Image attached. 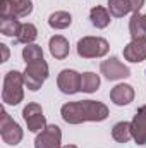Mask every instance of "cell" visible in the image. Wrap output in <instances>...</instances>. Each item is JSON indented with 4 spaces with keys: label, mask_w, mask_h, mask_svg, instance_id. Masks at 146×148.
Masks as SVG:
<instances>
[{
    "label": "cell",
    "mask_w": 146,
    "mask_h": 148,
    "mask_svg": "<svg viewBox=\"0 0 146 148\" xmlns=\"http://www.w3.org/2000/svg\"><path fill=\"white\" fill-rule=\"evenodd\" d=\"M60 115L67 124L83 122H102L108 117V107L96 100H77L62 105Z\"/></svg>",
    "instance_id": "1"
},
{
    "label": "cell",
    "mask_w": 146,
    "mask_h": 148,
    "mask_svg": "<svg viewBox=\"0 0 146 148\" xmlns=\"http://www.w3.org/2000/svg\"><path fill=\"white\" fill-rule=\"evenodd\" d=\"M24 77L19 71H9L3 79L2 100L7 105H19L24 98Z\"/></svg>",
    "instance_id": "2"
},
{
    "label": "cell",
    "mask_w": 146,
    "mask_h": 148,
    "mask_svg": "<svg viewBox=\"0 0 146 148\" xmlns=\"http://www.w3.org/2000/svg\"><path fill=\"white\" fill-rule=\"evenodd\" d=\"M110 50V45L105 38L84 36L77 41V55L83 59H100L105 57Z\"/></svg>",
    "instance_id": "3"
},
{
    "label": "cell",
    "mask_w": 146,
    "mask_h": 148,
    "mask_svg": "<svg viewBox=\"0 0 146 148\" xmlns=\"http://www.w3.org/2000/svg\"><path fill=\"white\" fill-rule=\"evenodd\" d=\"M24 77V86L31 91H38L41 88V84L46 81L48 77V64L41 59V60H35L26 64V69L23 73Z\"/></svg>",
    "instance_id": "4"
},
{
    "label": "cell",
    "mask_w": 146,
    "mask_h": 148,
    "mask_svg": "<svg viewBox=\"0 0 146 148\" xmlns=\"http://www.w3.org/2000/svg\"><path fill=\"white\" fill-rule=\"evenodd\" d=\"M0 134H2V140L3 143L7 145H19L23 141V129L21 126L7 114L5 109H2V115H0Z\"/></svg>",
    "instance_id": "5"
},
{
    "label": "cell",
    "mask_w": 146,
    "mask_h": 148,
    "mask_svg": "<svg viewBox=\"0 0 146 148\" xmlns=\"http://www.w3.org/2000/svg\"><path fill=\"white\" fill-rule=\"evenodd\" d=\"M23 119L28 126V129L31 133H41L48 124H46V119H45V114L40 103H28L24 109H23Z\"/></svg>",
    "instance_id": "6"
},
{
    "label": "cell",
    "mask_w": 146,
    "mask_h": 148,
    "mask_svg": "<svg viewBox=\"0 0 146 148\" xmlns=\"http://www.w3.org/2000/svg\"><path fill=\"white\" fill-rule=\"evenodd\" d=\"M62 131L59 126L50 124L41 133H38L35 140V148H62Z\"/></svg>",
    "instance_id": "7"
},
{
    "label": "cell",
    "mask_w": 146,
    "mask_h": 148,
    "mask_svg": "<svg viewBox=\"0 0 146 148\" xmlns=\"http://www.w3.org/2000/svg\"><path fill=\"white\" fill-rule=\"evenodd\" d=\"M57 86L65 95H74V93L81 91V74L72 69L60 71L57 76Z\"/></svg>",
    "instance_id": "8"
},
{
    "label": "cell",
    "mask_w": 146,
    "mask_h": 148,
    "mask_svg": "<svg viewBox=\"0 0 146 148\" xmlns=\"http://www.w3.org/2000/svg\"><path fill=\"white\" fill-rule=\"evenodd\" d=\"M100 71L110 81H117V79H124L131 76V69L126 64H122L117 57H110L107 60H103L100 66Z\"/></svg>",
    "instance_id": "9"
},
{
    "label": "cell",
    "mask_w": 146,
    "mask_h": 148,
    "mask_svg": "<svg viewBox=\"0 0 146 148\" xmlns=\"http://www.w3.org/2000/svg\"><path fill=\"white\" fill-rule=\"evenodd\" d=\"M132 140L136 145H146V105H141L131 121Z\"/></svg>",
    "instance_id": "10"
},
{
    "label": "cell",
    "mask_w": 146,
    "mask_h": 148,
    "mask_svg": "<svg viewBox=\"0 0 146 148\" xmlns=\"http://www.w3.org/2000/svg\"><path fill=\"white\" fill-rule=\"evenodd\" d=\"M124 59L129 62H134V64L146 60V38L131 40L124 47Z\"/></svg>",
    "instance_id": "11"
},
{
    "label": "cell",
    "mask_w": 146,
    "mask_h": 148,
    "mask_svg": "<svg viewBox=\"0 0 146 148\" xmlns=\"http://www.w3.org/2000/svg\"><path fill=\"white\" fill-rule=\"evenodd\" d=\"M110 100L119 105V107H124V105H129L132 100H134V88L131 84H117L112 88L110 91Z\"/></svg>",
    "instance_id": "12"
},
{
    "label": "cell",
    "mask_w": 146,
    "mask_h": 148,
    "mask_svg": "<svg viewBox=\"0 0 146 148\" xmlns=\"http://www.w3.org/2000/svg\"><path fill=\"white\" fill-rule=\"evenodd\" d=\"M48 48H50L52 57H55L59 60H62V59H65L69 55V41H67V38L62 36V35H55V36L50 38Z\"/></svg>",
    "instance_id": "13"
},
{
    "label": "cell",
    "mask_w": 146,
    "mask_h": 148,
    "mask_svg": "<svg viewBox=\"0 0 146 148\" xmlns=\"http://www.w3.org/2000/svg\"><path fill=\"white\" fill-rule=\"evenodd\" d=\"M89 19H91V24L98 29H105L110 24V12L108 9L102 7V5H96L89 10Z\"/></svg>",
    "instance_id": "14"
},
{
    "label": "cell",
    "mask_w": 146,
    "mask_h": 148,
    "mask_svg": "<svg viewBox=\"0 0 146 148\" xmlns=\"http://www.w3.org/2000/svg\"><path fill=\"white\" fill-rule=\"evenodd\" d=\"M72 24V16L65 10H57L53 14H50L48 17V26L52 29H65Z\"/></svg>",
    "instance_id": "15"
},
{
    "label": "cell",
    "mask_w": 146,
    "mask_h": 148,
    "mask_svg": "<svg viewBox=\"0 0 146 148\" xmlns=\"http://www.w3.org/2000/svg\"><path fill=\"white\" fill-rule=\"evenodd\" d=\"M112 138L117 143H127L132 138V131H131V122L120 121L112 127Z\"/></svg>",
    "instance_id": "16"
},
{
    "label": "cell",
    "mask_w": 146,
    "mask_h": 148,
    "mask_svg": "<svg viewBox=\"0 0 146 148\" xmlns=\"http://www.w3.org/2000/svg\"><path fill=\"white\" fill-rule=\"evenodd\" d=\"M21 28H23V24L19 23L17 17H9V19H2L0 21V33L3 36L17 38L19 33H21Z\"/></svg>",
    "instance_id": "17"
},
{
    "label": "cell",
    "mask_w": 146,
    "mask_h": 148,
    "mask_svg": "<svg viewBox=\"0 0 146 148\" xmlns=\"http://www.w3.org/2000/svg\"><path fill=\"white\" fill-rule=\"evenodd\" d=\"M129 33H131V38L136 40V38H146V24L145 19L139 12L132 14L131 21H129Z\"/></svg>",
    "instance_id": "18"
},
{
    "label": "cell",
    "mask_w": 146,
    "mask_h": 148,
    "mask_svg": "<svg viewBox=\"0 0 146 148\" xmlns=\"http://www.w3.org/2000/svg\"><path fill=\"white\" fill-rule=\"evenodd\" d=\"M100 88V76L95 73L81 74V91L84 93H95Z\"/></svg>",
    "instance_id": "19"
},
{
    "label": "cell",
    "mask_w": 146,
    "mask_h": 148,
    "mask_svg": "<svg viewBox=\"0 0 146 148\" xmlns=\"http://www.w3.org/2000/svg\"><path fill=\"white\" fill-rule=\"evenodd\" d=\"M38 36V29L36 26L33 24V23H24L23 24V28H21V33H19V36L16 38V41H19V43H24V45H29V43H33Z\"/></svg>",
    "instance_id": "20"
},
{
    "label": "cell",
    "mask_w": 146,
    "mask_h": 148,
    "mask_svg": "<svg viewBox=\"0 0 146 148\" xmlns=\"http://www.w3.org/2000/svg\"><path fill=\"white\" fill-rule=\"evenodd\" d=\"M108 12L113 17H124L131 12V5L127 0H108Z\"/></svg>",
    "instance_id": "21"
},
{
    "label": "cell",
    "mask_w": 146,
    "mask_h": 148,
    "mask_svg": "<svg viewBox=\"0 0 146 148\" xmlns=\"http://www.w3.org/2000/svg\"><path fill=\"white\" fill-rule=\"evenodd\" d=\"M23 59L26 60V64L29 62H35V60H41L43 59V50L41 47L36 43H29L23 48Z\"/></svg>",
    "instance_id": "22"
},
{
    "label": "cell",
    "mask_w": 146,
    "mask_h": 148,
    "mask_svg": "<svg viewBox=\"0 0 146 148\" xmlns=\"http://www.w3.org/2000/svg\"><path fill=\"white\" fill-rule=\"evenodd\" d=\"M14 5L16 17H28L33 12V2L31 0H10Z\"/></svg>",
    "instance_id": "23"
},
{
    "label": "cell",
    "mask_w": 146,
    "mask_h": 148,
    "mask_svg": "<svg viewBox=\"0 0 146 148\" xmlns=\"http://www.w3.org/2000/svg\"><path fill=\"white\" fill-rule=\"evenodd\" d=\"M0 17H2V19L16 17L14 5H12V2H10V0H0Z\"/></svg>",
    "instance_id": "24"
},
{
    "label": "cell",
    "mask_w": 146,
    "mask_h": 148,
    "mask_svg": "<svg viewBox=\"0 0 146 148\" xmlns=\"http://www.w3.org/2000/svg\"><path fill=\"white\" fill-rule=\"evenodd\" d=\"M127 2H129V5H131V12H132V14L139 12V10L143 9V5H145V0H127Z\"/></svg>",
    "instance_id": "25"
},
{
    "label": "cell",
    "mask_w": 146,
    "mask_h": 148,
    "mask_svg": "<svg viewBox=\"0 0 146 148\" xmlns=\"http://www.w3.org/2000/svg\"><path fill=\"white\" fill-rule=\"evenodd\" d=\"M0 48H2V53H3V57H2V62H5V60H9V48H7V45H0Z\"/></svg>",
    "instance_id": "26"
},
{
    "label": "cell",
    "mask_w": 146,
    "mask_h": 148,
    "mask_svg": "<svg viewBox=\"0 0 146 148\" xmlns=\"http://www.w3.org/2000/svg\"><path fill=\"white\" fill-rule=\"evenodd\" d=\"M62 148H77L76 145H65V147H62Z\"/></svg>",
    "instance_id": "27"
},
{
    "label": "cell",
    "mask_w": 146,
    "mask_h": 148,
    "mask_svg": "<svg viewBox=\"0 0 146 148\" xmlns=\"http://www.w3.org/2000/svg\"><path fill=\"white\" fill-rule=\"evenodd\" d=\"M143 19H145V24H146V14H145V16H143Z\"/></svg>",
    "instance_id": "28"
}]
</instances>
